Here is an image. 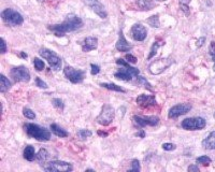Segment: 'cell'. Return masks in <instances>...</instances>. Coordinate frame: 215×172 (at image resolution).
<instances>
[{
	"mask_svg": "<svg viewBox=\"0 0 215 172\" xmlns=\"http://www.w3.org/2000/svg\"><path fill=\"white\" fill-rule=\"evenodd\" d=\"M82 26H83V21L81 19V17H79L76 14H69V15H67L66 19L61 24L49 26L47 28L51 31H53L55 33V36L62 37V36H65V33L78 30Z\"/></svg>",
	"mask_w": 215,
	"mask_h": 172,
	"instance_id": "1",
	"label": "cell"
},
{
	"mask_svg": "<svg viewBox=\"0 0 215 172\" xmlns=\"http://www.w3.org/2000/svg\"><path fill=\"white\" fill-rule=\"evenodd\" d=\"M24 129H25L26 134L29 135L30 138H35L38 141H49L51 139V132L45 127H41L37 124H32V123H26L24 125Z\"/></svg>",
	"mask_w": 215,
	"mask_h": 172,
	"instance_id": "2",
	"label": "cell"
},
{
	"mask_svg": "<svg viewBox=\"0 0 215 172\" xmlns=\"http://www.w3.org/2000/svg\"><path fill=\"white\" fill-rule=\"evenodd\" d=\"M1 18L6 24L11 26H20L23 24L24 17L21 13L13 9H6L1 12Z\"/></svg>",
	"mask_w": 215,
	"mask_h": 172,
	"instance_id": "3",
	"label": "cell"
},
{
	"mask_svg": "<svg viewBox=\"0 0 215 172\" xmlns=\"http://www.w3.org/2000/svg\"><path fill=\"white\" fill-rule=\"evenodd\" d=\"M39 54L44 58V59L47 60V62L50 64V66L52 67L53 70H55V71L60 70V68H61V59H60V57L56 54V53L49 50V48L43 47L40 50Z\"/></svg>",
	"mask_w": 215,
	"mask_h": 172,
	"instance_id": "4",
	"label": "cell"
},
{
	"mask_svg": "<svg viewBox=\"0 0 215 172\" xmlns=\"http://www.w3.org/2000/svg\"><path fill=\"white\" fill-rule=\"evenodd\" d=\"M115 117V111L110 105H105L102 106V110L101 113L97 116L96 120H97L98 124L102 125V126H108L113 122Z\"/></svg>",
	"mask_w": 215,
	"mask_h": 172,
	"instance_id": "5",
	"label": "cell"
},
{
	"mask_svg": "<svg viewBox=\"0 0 215 172\" xmlns=\"http://www.w3.org/2000/svg\"><path fill=\"white\" fill-rule=\"evenodd\" d=\"M172 62L173 60L170 58H159L149 65V70L153 76H158V74L163 73L166 69H168Z\"/></svg>",
	"mask_w": 215,
	"mask_h": 172,
	"instance_id": "6",
	"label": "cell"
},
{
	"mask_svg": "<svg viewBox=\"0 0 215 172\" xmlns=\"http://www.w3.org/2000/svg\"><path fill=\"white\" fill-rule=\"evenodd\" d=\"M10 76L14 82H28L30 80V72L25 66L12 68Z\"/></svg>",
	"mask_w": 215,
	"mask_h": 172,
	"instance_id": "7",
	"label": "cell"
},
{
	"mask_svg": "<svg viewBox=\"0 0 215 172\" xmlns=\"http://www.w3.org/2000/svg\"><path fill=\"white\" fill-rule=\"evenodd\" d=\"M205 125H207L205 120L202 117L185 118L182 122V128L185 130H200V129H203Z\"/></svg>",
	"mask_w": 215,
	"mask_h": 172,
	"instance_id": "8",
	"label": "cell"
},
{
	"mask_svg": "<svg viewBox=\"0 0 215 172\" xmlns=\"http://www.w3.org/2000/svg\"><path fill=\"white\" fill-rule=\"evenodd\" d=\"M43 169L45 171L49 172H57V171H72L73 167L71 164L66 163V161H60V160H54L50 161V163L45 164L43 166Z\"/></svg>",
	"mask_w": 215,
	"mask_h": 172,
	"instance_id": "9",
	"label": "cell"
},
{
	"mask_svg": "<svg viewBox=\"0 0 215 172\" xmlns=\"http://www.w3.org/2000/svg\"><path fill=\"white\" fill-rule=\"evenodd\" d=\"M64 73H65V76H67V79H68L70 82H72L73 84L81 83L84 80V76H85V72H84L83 70L74 69V68H72L70 66L65 67Z\"/></svg>",
	"mask_w": 215,
	"mask_h": 172,
	"instance_id": "10",
	"label": "cell"
},
{
	"mask_svg": "<svg viewBox=\"0 0 215 172\" xmlns=\"http://www.w3.org/2000/svg\"><path fill=\"white\" fill-rule=\"evenodd\" d=\"M134 123L138 127L143 128L145 126H156L159 123V118L157 116H140L134 115L132 117Z\"/></svg>",
	"mask_w": 215,
	"mask_h": 172,
	"instance_id": "11",
	"label": "cell"
},
{
	"mask_svg": "<svg viewBox=\"0 0 215 172\" xmlns=\"http://www.w3.org/2000/svg\"><path fill=\"white\" fill-rule=\"evenodd\" d=\"M190 110H192V105H189V103H180V105L172 106V108L169 110L168 117L176 118V117H178V116L188 113Z\"/></svg>",
	"mask_w": 215,
	"mask_h": 172,
	"instance_id": "12",
	"label": "cell"
},
{
	"mask_svg": "<svg viewBox=\"0 0 215 172\" xmlns=\"http://www.w3.org/2000/svg\"><path fill=\"white\" fill-rule=\"evenodd\" d=\"M85 2L87 3L88 7H90V9L95 12L97 15L100 16L101 18H107L108 13L105 10V7L101 3L99 0H85Z\"/></svg>",
	"mask_w": 215,
	"mask_h": 172,
	"instance_id": "13",
	"label": "cell"
},
{
	"mask_svg": "<svg viewBox=\"0 0 215 172\" xmlns=\"http://www.w3.org/2000/svg\"><path fill=\"white\" fill-rule=\"evenodd\" d=\"M131 36L134 40L143 41L147 36V30L142 24H134L131 27Z\"/></svg>",
	"mask_w": 215,
	"mask_h": 172,
	"instance_id": "14",
	"label": "cell"
},
{
	"mask_svg": "<svg viewBox=\"0 0 215 172\" xmlns=\"http://www.w3.org/2000/svg\"><path fill=\"white\" fill-rule=\"evenodd\" d=\"M136 101L141 108H149V106H153L156 105L155 97L151 95H144V94H142V95L138 97Z\"/></svg>",
	"mask_w": 215,
	"mask_h": 172,
	"instance_id": "15",
	"label": "cell"
},
{
	"mask_svg": "<svg viewBox=\"0 0 215 172\" xmlns=\"http://www.w3.org/2000/svg\"><path fill=\"white\" fill-rule=\"evenodd\" d=\"M115 47H116V50L120 51V52H129L132 48V45L129 44L128 41L125 39L124 33H123L122 30H120V38H118V41L116 42Z\"/></svg>",
	"mask_w": 215,
	"mask_h": 172,
	"instance_id": "16",
	"label": "cell"
},
{
	"mask_svg": "<svg viewBox=\"0 0 215 172\" xmlns=\"http://www.w3.org/2000/svg\"><path fill=\"white\" fill-rule=\"evenodd\" d=\"M114 76L116 77V79H118V80H122V81L128 82V81H131L132 76H134V72H132L131 70L128 69V68L123 67V68H120L118 71L115 72Z\"/></svg>",
	"mask_w": 215,
	"mask_h": 172,
	"instance_id": "17",
	"label": "cell"
},
{
	"mask_svg": "<svg viewBox=\"0 0 215 172\" xmlns=\"http://www.w3.org/2000/svg\"><path fill=\"white\" fill-rule=\"evenodd\" d=\"M98 47V39L96 37H87L85 38L83 44H82V50L83 52H90L93 50H96Z\"/></svg>",
	"mask_w": 215,
	"mask_h": 172,
	"instance_id": "18",
	"label": "cell"
},
{
	"mask_svg": "<svg viewBox=\"0 0 215 172\" xmlns=\"http://www.w3.org/2000/svg\"><path fill=\"white\" fill-rule=\"evenodd\" d=\"M202 147L205 150H215V131H212L202 141Z\"/></svg>",
	"mask_w": 215,
	"mask_h": 172,
	"instance_id": "19",
	"label": "cell"
},
{
	"mask_svg": "<svg viewBox=\"0 0 215 172\" xmlns=\"http://www.w3.org/2000/svg\"><path fill=\"white\" fill-rule=\"evenodd\" d=\"M51 130L55 135L59 138H66L68 137V132L66 131L65 129H62L60 126H58L57 124H51Z\"/></svg>",
	"mask_w": 215,
	"mask_h": 172,
	"instance_id": "20",
	"label": "cell"
},
{
	"mask_svg": "<svg viewBox=\"0 0 215 172\" xmlns=\"http://www.w3.org/2000/svg\"><path fill=\"white\" fill-rule=\"evenodd\" d=\"M24 158L28 161H32L33 159L36 158V152H35V147L31 146V145H28V146L25 147L24 150Z\"/></svg>",
	"mask_w": 215,
	"mask_h": 172,
	"instance_id": "21",
	"label": "cell"
},
{
	"mask_svg": "<svg viewBox=\"0 0 215 172\" xmlns=\"http://www.w3.org/2000/svg\"><path fill=\"white\" fill-rule=\"evenodd\" d=\"M0 82H1V84H0V91L1 93H6L11 88V82L3 74L0 76Z\"/></svg>",
	"mask_w": 215,
	"mask_h": 172,
	"instance_id": "22",
	"label": "cell"
},
{
	"mask_svg": "<svg viewBox=\"0 0 215 172\" xmlns=\"http://www.w3.org/2000/svg\"><path fill=\"white\" fill-rule=\"evenodd\" d=\"M116 64L117 65H120V66H123V67H125V68H128L129 70H131V71L134 72V76H139V73H140L139 69H138V68H134V67H131L129 64H128V61H125V60L122 59V58H118V59H116Z\"/></svg>",
	"mask_w": 215,
	"mask_h": 172,
	"instance_id": "23",
	"label": "cell"
},
{
	"mask_svg": "<svg viewBox=\"0 0 215 172\" xmlns=\"http://www.w3.org/2000/svg\"><path fill=\"white\" fill-rule=\"evenodd\" d=\"M137 3L143 10H151L154 7L153 0H137Z\"/></svg>",
	"mask_w": 215,
	"mask_h": 172,
	"instance_id": "24",
	"label": "cell"
},
{
	"mask_svg": "<svg viewBox=\"0 0 215 172\" xmlns=\"http://www.w3.org/2000/svg\"><path fill=\"white\" fill-rule=\"evenodd\" d=\"M100 86L105 87L107 89H110V91H120V93H125V89L122 88L120 86L116 85V84L113 83H100Z\"/></svg>",
	"mask_w": 215,
	"mask_h": 172,
	"instance_id": "25",
	"label": "cell"
},
{
	"mask_svg": "<svg viewBox=\"0 0 215 172\" xmlns=\"http://www.w3.org/2000/svg\"><path fill=\"white\" fill-rule=\"evenodd\" d=\"M49 157H50V153L45 149H41L40 151L38 152V154L36 155V158H37V160L40 161V163H42V161L44 163Z\"/></svg>",
	"mask_w": 215,
	"mask_h": 172,
	"instance_id": "26",
	"label": "cell"
},
{
	"mask_svg": "<svg viewBox=\"0 0 215 172\" xmlns=\"http://www.w3.org/2000/svg\"><path fill=\"white\" fill-rule=\"evenodd\" d=\"M147 24H149V26H152V27H155V28H158L159 27V18H158V15H153L151 16V17L147 18Z\"/></svg>",
	"mask_w": 215,
	"mask_h": 172,
	"instance_id": "27",
	"label": "cell"
},
{
	"mask_svg": "<svg viewBox=\"0 0 215 172\" xmlns=\"http://www.w3.org/2000/svg\"><path fill=\"white\" fill-rule=\"evenodd\" d=\"M91 135H93V132H91L90 130H88V129H80L78 131V137L80 138V139H82V140L90 137Z\"/></svg>",
	"mask_w": 215,
	"mask_h": 172,
	"instance_id": "28",
	"label": "cell"
},
{
	"mask_svg": "<svg viewBox=\"0 0 215 172\" xmlns=\"http://www.w3.org/2000/svg\"><path fill=\"white\" fill-rule=\"evenodd\" d=\"M52 103H53V106H54L56 109H58L59 111H62V110H64L65 105H64V101H62L61 99L54 98V99L52 100Z\"/></svg>",
	"mask_w": 215,
	"mask_h": 172,
	"instance_id": "29",
	"label": "cell"
},
{
	"mask_svg": "<svg viewBox=\"0 0 215 172\" xmlns=\"http://www.w3.org/2000/svg\"><path fill=\"white\" fill-rule=\"evenodd\" d=\"M33 65H35V68L38 70V71H42L44 69V62L43 60H41L40 58H33Z\"/></svg>",
	"mask_w": 215,
	"mask_h": 172,
	"instance_id": "30",
	"label": "cell"
},
{
	"mask_svg": "<svg viewBox=\"0 0 215 172\" xmlns=\"http://www.w3.org/2000/svg\"><path fill=\"white\" fill-rule=\"evenodd\" d=\"M23 114L25 116L26 118H29V120H35L36 118V114L35 112H33L32 110H30V109L28 108H25L23 110Z\"/></svg>",
	"mask_w": 215,
	"mask_h": 172,
	"instance_id": "31",
	"label": "cell"
},
{
	"mask_svg": "<svg viewBox=\"0 0 215 172\" xmlns=\"http://www.w3.org/2000/svg\"><path fill=\"white\" fill-rule=\"evenodd\" d=\"M211 158L210 157H208V156H200V157H198L197 159H196V163L197 164H202V165H204V166H208L210 163H211Z\"/></svg>",
	"mask_w": 215,
	"mask_h": 172,
	"instance_id": "32",
	"label": "cell"
},
{
	"mask_svg": "<svg viewBox=\"0 0 215 172\" xmlns=\"http://www.w3.org/2000/svg\"><path fill=\"white\" fill-rule=\"evenodd\" d=\"M160 47V44H159L158 42H155L153 45H152V48H151V53H149V57H147V59H151V58H153L155 56V54L157 53V50H158V47Z\"/></svg>",
	"mask_w": 215,
	"mask_h": 172,
	"instance_id": "33",
	"label": "cell"
},
{
	"mask_svg": "<svg viewBox=\"0 0 215 172\" xmlns=\"http://www.w3.org/2000/svg\"><path fill=\"white\" fill-rule=\"evenodd\" d=\"M131 169H130V172H138V171H140L141 170V168H140V163H139V160L138 159H134L132 160V163H131Z\"/></svg>",
	"mask_w": 215,
	"mask_h": 172,
	"instance_id": "34",
	"label": "cell"
},
{
	"mask_svg": "<svg viewBox=\"0 0 215 172\" xmlns=\"http://www.w3.org/2000/svg\"><path fill=\"white\" fill-rule=\"evenodd\" d=\"M137 79H138V83H140V84H143L144 86L147 87V88L149 89V91H152V86H151V84L149 83V82L146 81L145 79H144L143 76H137Z\"/></svg>",
	"mask_w": 215,
	"mask_h": 172,
	"instance_id": "35",
	"label": "cell"
},
{
	"mask_svg": "<svg viewBox=\"0 0 215 172\" xmlns=\"http://www.w3.org/2000/svg\"><path fill=\"white\" fill-rule=\"evenodd\" d=\"M125 59H126L129 64H136V62L138 61L137 58L134 57V55H131V54H127L126 56H125Z\"/></svg>",
	"mask_w": 215,
	"mask_h": 172,
	"instance_id": "36",
	"label": "cell"
},
{
	"mask_svg": "<svg viewBox=\"0 0 215 172\" xmlns=\"http://www.w3.org/2000/svg\"><path fill=\"white\" fill-rule=\"evenodd\" d=\"M175 144L173 143H164L163 144V149L165 150V151H173V150H175Z\"/></svg>",
	"mask_w": 215,
	"mask_h": 172,
	"instance_id": "37",
	"label": "cell"
},
{
	"mask_svg": "<svg viewBox=\"0 0 215 172\" xmlns=\"http://www.w3.org/2000/svg\"><path fill=\"white\" fill-rule=\"evenodd\" d=\"M36 84H37V86L40 87V88H46V87H47L46 83H45V82H43L40 77H36Z\"/></svg>",
	"mask_w": 215,
	"mask_h": 172,
	"instance_id": "38",
	"label": "cell"
},
{
	"mask_svg": "<svg viewBox=\"0 0 215 172\" xmlns=\"http://www.w3.org/2000/svg\"><path fill=\"white\" fill-rule=\"evenodd\" d=\"M90 68H91V74H93V76H96V74H98L99 72H100V67H99L98 65L91 64Z\"/></svg>",
	"mask_w": 215,
	"mask_h": 172,
	"instance_id": "39",
	"label": "cell"
},
{
	"mask_svg": "<svg viewBox=\"0 0 215 172\" xmlns=\"http://www.w3.org/2000/svg\"><path fill=\"white\" fill-rule=\"evenodd\" d=\"M7 52V43L3 38H1V54H4Z\"/></svg>",
	"mask_w": 215,
	"mask_h": 172,
	"instance_id": "40",
	"label": "cell"
},
{
	"mask_svg": "<svg viewBox=\"0 0 215 172\" xmlns=\"http://www.w3.org/2000/svg\"><path fill=\"white\" fill-rule=\"evenodd\" d=\"M209 52L210 54H211L212 57L215 56V42H212L211 45H210V48H209Z\"/></svg>",
	"mask_w": 215,
	"mask_h": 172,
	"instance_id": "41",
	"label": "cell"
},
{
	"mask_svg": "<svg viewBox=\"0 0 215 172\" xmlns=\"http://www.w3.org/2000/svg\"><path fill=\"white\" fill-rule=\"evenodd\" d=\"M204 42H205V38H204V37H201V38L198 39V40H197V43H196V44H197L198 47H201L202 45L204 44Z\"/></svg>",
	"mask_w": 215,
	"mask_h": 172,
	"instance_id": "42",
	"label": "cell"
},
{
	"mask_svg": "<svg viewBox=\"0 0 215 172\" xmlns=\"http://www.w3.org/2000/svg\"><path fill=\"white\" fill-rule=\"evenodd\" d=\"M180 4H181V3H180ZM181 9H182L183 11H184L186 14H188V13H189V10H188V7H187V4H181Z\"/></svg>",
	"mask_w": 215,
	"mask_h": 172,
	"instance_id": "43",
	"label": "cell"
},
{
	"mask_svg": "<svg viewBox=\"0 0 215 172\" xmlns=\"http://www.w3.org/2000/svg\"><path fill=\"white\" fill-rule=\"evenodd\" d=\"M188 171H199V168H198V166H189Z\"/></svg>",
	"mask_w": 215,
	"mask_h": 172,
	"instance_id": "44",
	"label": "cell"
},
{
	"mask_svg": "<svg viewBox=\"0 0 215 172\" xmlns=\"http://www.w3.org/2000/svg\"><path fill=\"white\" fill-rule=\"evenodd\" d=\"M136 135H138V137H140V138H144L145 137V132H144V130H141V131L136 134Z\"/></svg>",
	"mask_w": 215,
	"mask_h": 172,
	"instance_id": "45",
	"label": "cell"
},
{
	"mask_svg": "<svg viewBox=\"0 0 215 172\" xmlns=\"http://www.w3.org/2000/svg\"><path fill=\"white\" fill-rule=\"evenodd\" d=\"M190 2V0H180L181 4H188Z\"/></svg>",
	"mask_w": 215,
	"mask_h": 172,
	"instance_id": "46",
	"label": "cell"
},
{
	"mask_svg": "<svg viewBox=\"0 0 215 172\" xmlns=\"http://www.w3.org/2000/svg\"><path fill=\"white\" fill-rule=\"evenodd\" d=\"M98 135H101V137H107V135H108L107 132H102V131H100V130L98 131Z\"/></svg>",
	"mask_w": 215,
	"mask_h": 172,
	"instance_id": "47",
	"label": "cell"
},
{
	"mask_svg": "<svg viewBox=\"0 0 215 172\" xmlns=\"http://www.w3.org/2000/svg\"><path fill=\"white\" fill-rule=\"evenodd\" d=\"M21 56L23 57V58H27V57H28V55L26 54V53H24V52H21Z\"/></svg>",
	"mask_w": 215,
	"mask_h": 172,
	"instance_id": "48",
	"label": "cell"
},
{
	"mask_svg": "<svg viewBox=\"0 0 215 172\" xmlns=\"http://www.w3.org/2000/svg\"><path fill=\"white\" fill-rule=\"evenodd\" d=\"M213 60H214V62H215V56L213 57ZM213 70H214V71H215V64H214V67H213Z\"/></svg>",
	"mask_w": 215,
	"mask_h": 172,
	"instance_id": "49",
	"label": "cell"
},
{
	"mask_svg": "<svg viewBox=\"0 0 215 172\" xmlns=\"http://www.w3.org/2000/svg\"><path fill=\"white\" fill-rule=\"evenodd\" d=\"M158 1H167V0H158Z\"/></svg>",
	"mask_w": 215,
	"mask_h": 172,
	"instance_id": "50",
	"label": "cell"
},
{
	"mask_svg": "<svg viewBox=\"0 0 215 172\" xmlns=\"http://www.w3.org/2000/svg\"><path fill=\"white\" fill-rule=\"evenodd\" d=\"M39 1H41V2H42V1H44V0H39Z\"/></svg>",
	"mask_w": 215,
	"mask_h": 172,
	"instance_id": "51",
	"label": "cell"
},
{
	"mask_svg": "<svg viewBox=\"0 0 215 172\" xmlns=\"http://www.w3.org/2000/svg\"><path fill=\"white\" fill-rule=\"evenodd\" d=\"M214 117H215V113H214Z\"/></svg>",
	"mask_w": 215,
	"mask_h": 172,
	"instance_id": "52",
	"label": "cell"
}]
</instances>
